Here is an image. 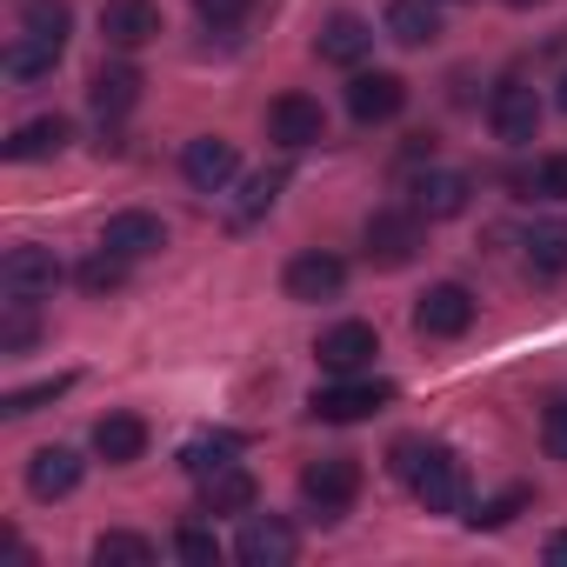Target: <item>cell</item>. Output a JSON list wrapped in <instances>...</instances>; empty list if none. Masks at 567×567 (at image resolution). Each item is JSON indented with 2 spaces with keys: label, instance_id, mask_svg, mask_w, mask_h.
<instances>
[{
  "label": "cell",
  "instance_id": "7c38bea8",
  "mask_svg": "<svg viewBox=\"0 0 567 567\" xmlns=\"http://www.w3.org/2000/svg\"><path fill=\"white\" fill-rule=\"evenodd\" d=\"M181 174H187V187H194V194H227V181L240 174V147H234V141H220V134H200V141H187Z\"/></svg>",
  "mask_w": 567,
  "mask_h": 567
},
{
  "label": "cell",
  "instance_id": "f35d334b",
  "mask_svg": "<svg viewBox=\"0 0 567 567\" xmlns=\"http://www.w3.org/2000/svg\"><path fill=\"white\" fill-rule=\"evenodd\" d=\"M554 101H560V114H567V74H560V94H554Z\"/></svg>",
  "mask_w": 567,
  "mask_h": 567
},
{
  "label": "cell",
  "instance_id": "ba28073f",
  "mask_svg": "<svg viewBox=\"0 0 567 567\" xmlns=\"http://www.w3.org/2000/svg\"><path fill=\"white\" fill-rule=\"evenodd\" d=\"M234 554H240V567H295L301 534H295L288 520H280V514H247V520H240Z\"/></svg>",
  "mask_w": 567,
  "mask_h": 567
},
{
  "label": "cell",
  "instance_id": "7a4b0ae2",
  "mask_svg": "<svg viewBox=\"0 0 567 567\" xmlns=\"http://www.w3.org/2000/svg\"><path fill=\"white\" fill-rule=\"evenodd\" d=\"M394 401V381H368V374H334L328 388H315L308 414L328 421V427H348V421H368Z\"/></svg>",
  "mask_w": 567,
  "mask_h": 567
},
{
  "label": "cell",
  "instance_id": "5bb4252c",
  "mask_svg": "<svg viewBox=\"0 0 567 567\" xmlns=\"http://www.w3.org/2000/svg\"><path fill=\"white\" fill-rule=\"evenodd\" d=\"M467 200H474L467 174H454V167H421L414 174V214L421 220H454V214H467Z\"/></svg>",
  "mask_w": 567,
  "mask_h": 567
},
{
  "label": "cell",
  "instance_id": "836d02e7",
  "mask_svg": "<svg viewBox=\"0 0 567 567\" xmlns=\"http://www.w3.org/2000/svg\"><path fill=\"white\" fill-rule=\"evenodd\" d=\"M174 554H181L187 567H214V560H220V540H214L200 520H187V527L174 534Z\"/></svg>",
  "mask_w": 567,
  "mask_h": 567
},
{
  "label": "cell",
  "instance_id": "f1b7e54d",
  "mask_svg": "<svg viewBox=\"0 0 567 567\" xmlns=\"http://www.w3.org/2000/svg\"><path fill=\"white\" fill-rule=\"evenodd\" d=\"M280 187H288V174H280V167L254 174V181L240 187V200H234V214H227V220H234V227H254V220H260V214H267V207L280 200Z\"/></svg>",
  "mask_w": 567,
  "mask_h": 567
},
{
  "label": "cell",
  "instance_id": "6da1fadb",
  "mask_svg": "<svg viewBox=\"0 0 567 567\" xmlns=\"http://www.w3.org/2000/svg\"><path fill=\"white\" fill-rule=\"evenodd\" d=\"M388 467L414 487V501H421L427 514H461V520H467V467H461V454L421 447V441H394Z\"/></svg>",
  "mask_w": 567,
  "mask_h": 567
},
{
  "label": "cell",
  "instance_id": "ab89813d",
  "mask_svg": "<svg viewBox=\"0 0 567 567\" xmlns=\"http://www.w3.org/2000/svg\"><path fill=\"white\" fill-rule=\"evenodd\" d=\"M507 8H534V0H507Z\"/></svg>",
  "mask_w": 567,
  "mask_h": 567
},
{
  "label": "cell",
  "instance_id": "d6a6232c",
  "mask_svg": "<svg viewBox=\"0 0 567 567\" xmlns=\"http://www.w3.org/2000/svg\"><path fill=\"white\" fill-rule=\"evenodd\" d=\"M534 507V487H507V494H494V501H481V507H467V527H507L514 514H527Z\"/></svg>",
  "mask_w": 567,
  "mask_h": 567
},
{
  "label": "cell",
  "instance_id": "9a60e30c",
  "mask_svg": "<svg viewBox=\"0 0 567 567\" xmlns=\"http://www.w3.org/2000/svg\"><path fill=\"white\" fill-rule=\"evenodd\" d=\"M408 107V81L401 74H354L348 81V114L361 121V127H381V121H394Z\"/></svg>",
  "mask_w": 567,
  "mask_h": 567
},
{
  "label": "cell",
  "instance_id": "74e56055",
  "mask_svg": "<svg viewBox=\"0 0 567 567\" xmlns=\"http://www.w3.org/2000/svg\"><path fill=\"white\" fill-rule=\"evenodd\" d=\"M547 560H554V567H567V527H560V534H547Z\"/></svg>",
  "mask_w": 567,
  "mask_h": 567
},
{
  "label": "cell",
  "instance_id": "3957f363",
  "mask_svg": "<svg viewBox=\"0 0 567 567\" xmlns=\"http://www.w3.org/2000/svg\"><path fill=\"white\" fill-rule=\"evenodd\" d=\"M301 501L315 507V520H341L361 501V461L354 454H328L301 474Z\"/></svg>",
  "mask_w": 567,
  "mask_h": 567
},
{
  "label": "cell",
  "instance_id": "30bf717a",
  "mask_svg": "<svg viewBox=\"0 0 567 567\" xmlns=\"http://www.w3.org/2000/svg\"><path fill=\"white\" fill-rule=\"evenodd\" d=\"M280 288H288V301H334V295L348 288V260H341V254L308 247V254H295V260H288Z\"/></svg>",
  "mask_w": 567,
  "mask_h": 567
},
{
  "label": "cell",
  "instance_id": "9c48e42d",
  "mask_svg": "<svg viewBox=\"0 0 567 567\" xmlns=\"http://www.w3.org/2000/svg\"><path fill=\"white\" fill-rule=\"evenodd\" d=\"M61 260H54V247H34V240H21V247H8V260H0V288L8 295H21V301H41V295H54L61 288Z\"/></svg>",
  "mask_w": 567,
  "mask_h": 567
},
{
  "label": "cell",
  "instance_id": "4316f807",
  "mask_svg": "<svg viewBox=\"0 0 567 567\" xmlns=\"http://www.w3.org/2000/svg\"><path fill=\"white\" fill-rule=\"evenodd\" d=\"M127 267H134L127 254H114V247H94V254L74 267V280H81V288L101 301V295H121V288H127Z\"/></svg>",
  "mask_w": 567,
  "mask_h": 567
},
{
  "label": "cell",
  "instance_id": "44dd1931",
  "mask_svg": "<svg viewBox=\"0 0 567 567\" xmlns=\"http://www.w3.org/2000/svg\"><path fill=\"white\" fill-rule=\"evenodd\" d=\"M254 474L240 467V461H227V467H214V474H200V514H247L254 507Z\"/></svg>",
  "mask_w": 567,
  "mask_h": 567
},
{
  "label": "cell",
  "instance_id": "603a6c76",
  "mask_svg": "<svg viewBox=\"0 0 567 567\" xmlns=\"http://www.w3.org/2000/svg\"><path fill=\"white\" fill-rule=\"evenodd\" d=\"M61 41H41V34H28L21 28V41L8 48V54H0V68H8V81H21V87H34V81H48L54 68H61Z\"/></svg>",
  "mask_w": 567,
  "mask_h": 567
},
{
  "label": "cell",
  "instance_id": "8d00e7d4",
  "mask_svg": "<svg viewBox=\"0 0 567 567\" xmlns=\"http://www.w3.org/2000/svg\"><path fill=\"white\" fill-rule=\"evenodd\" d=\"M540 194L547 200H567V154H547L540 161Z\"/></svg>",
  "mask_w": 567,
  "mask_h": 567
},
{
  "label": "cell",
  "instance_id": "d590c367",
  "mask_svg": "<svg viewBox=\"0 0 567 567\" xmlns=\"http://www.w3.org/2000/svg\"><path fill=\"white\" fill-rule=\"evenodd\" d=\"M194 14H200L214 34H227V28H240V21L254 14V0H194Z\"/></svg>",
  "mask_w": 567,
  "mask_h": 567
},
{
  "label": "cell",
  "instance_id": "cb8c5ba5",
  "mask_svg": "<svg viewBox=\"0 0 567 567\" xmlns=\"http://www.w3.org/2000/svg\"><path fill=\"white\" fill-rule=\"evenodd\" d=\"M388 34L401 48H434L441 41V8H434V0H394V8H388Z\"/></svg>",
  "mask_w": 567,
  "mask_h": 567
},
{
  "label": "cell",
  "instance_id": "5b68a950",
  "mask_svg": "<svg viewBox=\"0 0 567 567\" xmlns=\"http://www.w3.org/2000/svg\"><path fill=\"white\" fill-rule=\"evenodd\" d=\"M361 240H368L374 267H408L421 254V214L414 207H374L368 227H361Z\"/></svg>",
  "mask_w": 567,
  "mask_h": 567
},
{
  "label": "cell",
  "instance_id": "277c9868",
  "mask_svg": "<svg viewBox=\"0 0 567 567\" xmlns=\"http://www.w3.org/2000/svg\"><path fill=\"white\" fill-rule=\"evenodd\" d=\"M487 127L501 147H534L540 141V94L527 81H501L487 94Z\"/></svg>",
  "mask_w": 567,
  "mask_h": 567
},
{
  "label": "cell",
  "instance_id": "1f68e13d",
  "mask_svg": "<svg viewBox=\"0 0 567 567\" xmlns=\"http://www.w3.org/2000/svg\"><path fill=\"white\" fill-rule=\"evenodd\" d=\"M41 341V321H34V301H8V315H0V354H28Z\"/></svg>",
  "mask_w": 567,
  "mask_h": 567
},
{
  "label": "cell",
  "instance_id": "83f0119b",
  "mask_svg": "<svg viewBox=\"0 0 567 567\" xmlns=\"http://www.w3.org/2000/svg\"><path fill=\"white\" fill-rule=\"evenodd\" d=\"M94 560L101 567H154V540L147 534H127V527H107L94 540Z\"/></svg>",
  "mask_w": 567,
  "mask_h": 567
},
{
  "label": "cell",
  "instance_id": "4dcf8cb0",
  "mask_svg": "<svg viewBox=\"0 0 567 567\" xmlns=\"http://www.w3.org/2000/svg\"><path fill=\"white\" fill-rule=\"evenodd\" d=\"M74 388V374H48V381H28V388H14L8 401H0V414H8V421H21V414H41L48 401H61Z\"/></svg>",
  "mask_w": 567,
  "mask_h": 567
},
{
  "label": "cell",
  "instance_id": "e0dca14e",
  "mask_svg": "<svg viewBox=\"0 0 567 567\" xmlns=\"http://www.w3.org/2000/svg\"><path fill=\"white\" fill-rule=\"evenodd\" d=\"M101 247H114V254H127V260H147V254L167 247V220H161V214H141V207H121V214L101 227Z\"/></svg>",
  "mask_w": 567,
  "mask_h": 567
},
{
  "label": "cell",
  "instance_id": "ffe728a7",
  "mask_svg": "<svg viewBox=\"0 0 567 567\" xmlns=\"http://www.w3.org/2000/svg\"><path fill=\"white\" fill-rule=\"evenodd\" d=\"M87 101H94V114H101V121H121V114L141 101V74H134L127 61H101V68H94V81H87Z\"/></svg>",
  "mask_w": 567,
  "mask_h": 567
},
{
  "label": "cell",
  "instance_id": "f546056e",
  "mask_svg": "<svg viewBox=\"0 0 567 567\" xmlns=\"http://www.w3.org/2000/svg\"><path fill=\"white\" fill-rule=\"evenodd\" d=\"M21 28H28V34H41V41H61V48H68L74 8H68V0H21Z\"/></svg>",
  "mask_w": 567,
  "mask_h": 567
},
{
  "label": "cell",
  "instance_id": "8fae6325",
  "mask_svg": "<svg viewBox=\"0 0 567 567\" xmlns=\"http://www.w3.org/2000/svg\"><path fill=\"white\" fill-rule=\"evenodd\" d=\"M374 354H381V334H374L368 321H341V328H328V334L315 341L321 374H368Z\"/></svg>",
  "mask_w": 567,
  "mask_h": 567
},
{
  "label": "cell",
  "instance_id": "d6986e66",
  "mask_svg": "<svg viewBox=\"0 0 567 567\" xmlns=\"http://www.w3.org/2000/svg\"><path fill=\"white\" fill-rule=\"evenodd\" d=\"M94 454H101L107 467H134V461L147 454V421H141V414H101V421H94Z\"/></svg>",
  "mask_w": 567,
  "mask_h": 567
},
{
  "label": "cell",
  "instance_id": "484cf974",
  "mask_svg": "<svg viewBox=\"0 0 567 567\" xmlns=\"http://www.w3.org/2000/svg\"><path fill=\"white\" fill-rule=\"evenodd\" d=\"M527 267H534L540 280L567 274V220H534V227H527Z\"/></svg>",
  "mask_w": 567,
  "mask_h": 567
},
{
  "label": "cell",
  "instance_id": "4fadbf2b",
  "mask_svg": "<svg viewBox=\"0 0 567 567\" xmlns=\"http://www.w3.org/2000/svg\"><path fill=\"white\" fill-rule=\"evenodd\" d=\"M101 34H107L114 54H134V48L161 41V8H154V0H107V8H101Z\"/></svg>",
  "mask_w": 567,
  "mask_h": 567
},
{
  "label": "cell",
  "instance_id": "7402d4cb",
  "mask_svg": "<svg viewBox=\"0 0 567 567\" xmlns=\"http://www.w3.org/2000/svg\"><path fill=\"white\" fill-rule=\"evenodd\" d=\"M68 141H74V121H68V114H41V121L14 127V141L0 147V154H8V161H54Z\"/></svg>",
  "mask_w": 567,
  "mask_h": 567
},
{
  "label": "cell",
  "instance_id": "8992f818",
  "mask_svg": "<svg viewBox=\"0 0 567 567\" xmlns=\"http://www.w3.org/2000/svg\"><path fill=\"white\" fill-rule=\"evenodd\" d=\"M474 295L461 288V280H434V288L414 301V328L427 334V341H461L467 328H474Z\"/></svg>",
  "mask_w": 567,
  "mask_h": 567
},
{
  "label": "cell",
  "instance_id": "e575fe53",
  "mask_svg": "<svg viewBox=\"0 0 567 567\" xmlns=\"http://www.w3.org/2000/svg\"><path fill=\"white\" fill-rule=\"evenodd\" d=\"M540 447H547L554 461H567V394H554V401L540 408Z\"/></svg>",
  "mask_w": 567,
  "mask_h": 567
},
{
  "label": "cell",
  "instance_id": "ac0fdd59",
  "mask_svg": "<svg viewBox=\"0 0 567 567\" xmlns=\"http://www.w3.org/2000/svg\"><path fill=\"white\" fill-rule=\"evenodd\" d=\"M81 487V454L74 447H34L28 454V494L34 501H68Z\"/></svg>",
  "mask_w": 567,
  "mask_h": 567
},
{
  "label": "cell",
  "instance_id": "d4e9b609",
  "mask_svg": "<svg viewBox=\"0 0 567 567\" xmlns=\"http://www.w3.org/2000/svg\"><path fill=\"white\" fill-rule=\"evenodd\" d=\"M240 447H247L240 434H227V427H207V434H194V441L181 447V467H187V474L200 481V474H214V467H227V461H234Z\"/></svg>",
  "mask_w": 567,
  "mask_h": 567
},
{
  "label": "cell",
  "instance_id": "2e32d148",
  "mask_svg": "<svg viewBox=\"0 0 567 567\" xmlns=\"http://www.w3.org/2000/svg\"><path fill=\"white\" fill-rule=\"evenodd\" d=\"M315 54H321L328 68H361V61L374 54V28H368L361 14H328L321 34H315Z\"/></svg>",
  "mask_w": 567,
  "mask_h": 567
},
{
  "label": "cell",
  "instance_id": "52a82bcc",
  "mask_svg": "<svg viewBox=\"0 0 567 567\" xmlns=\"http://www.w3.org/2000/svg\"><path fill=\"white\" fill-rule=\"evenodd\" d=\"M267 141H274V147H288V154L328 141V107H321L315 94H280V101L267 107Z\"/></svg>",
  "mask_w": 567,
  "mask_h": 567
}]
</instances>
